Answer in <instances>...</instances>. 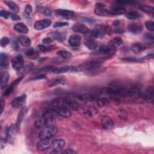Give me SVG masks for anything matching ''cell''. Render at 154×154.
Here are the masks:
<instances>
[{"instance_id": "57", "label": "cell", "mask_w": 154, "mask_h": 154, "mask_svg": "<svg viewBox=\"0 0 154 154\" xmlns=\"http://www.w3.org/2000/svg\"><path fill=\"white\" fill-rule=\"evenodd\" d=\"M46 78L45 75H38L35 78H33V79H32V80H42V79H45Z\"/></svg>"}, {"instance_id": "19", "label": "cell", "mask_w": 154, "mask_h": 154, "mask_svg": "<svg viewBox=\"0 0 154 154\" xmlns=\"http://www.w3.org/2000/svg\"><path fill=\"white\" fill-rule=\"evenodd\" d=\"M72 30L75 33H81L83 34H88L89 32V28L87 27L85 25L82 24H77L73 26Z\"/></svg>"}, {"instance_id": "40", "label": "cell", "mask_w": 154, "mask_h": 154, "mask_svg": "<svg viewBox=\"0 0 154 154\" xmlns=\"http://www.w3.org/2000/svg\"><path fill=\"white\" fill-rule=\"evenodd\" d=\"M113 51L111 48L107 45H102L99 46V51L103 54H108L111 52V51Z\"/></svg>"}, {"instance_id": "61", "label": "cell", "mask_w": 154, "mask_h": 154, "mask_svg": "<svg viewBox=\"0 0 154 154\" xmlns=\"http://www.w3.org/2000/svg\"><path fill=\"white\" fill-rule=\"evenodd\" d=\"M85 22H94L95 21L93 19H91V18H84V20Z\"/></svg>"}, {"instance_id": "3", "label": "cell", "mask_w": 154, "mask_h": 154, "mask_svg": "<svg viewBox=\"0 0 154 154\" xmlns=\"http://www.w3.org/2000/svg\"><path fill=\"white\" fill-rule=\"evenodd\" d=\"M101 64L99 62L96 60H92L80 65L78 67V68L79 71H83L86 72L98 68V67H101Z\"/></svg>"}, {"instance_id": "15", "label": "cell", "mask_w": 154, "mask_h": 154, "mask_svg": "<svg viewBox=\"0 0 154 154\" xmlns=\"http://www.w3.org/2000/svg\"><path fill=\"white\" fill-rule=\"evenodd\" d=\"M55 13L58 16L66 19H72L74 16V12L66 9H57L55 11Z\"/></svg>"}, {"instance_id": "18", "label": "cell", "mask_w": 154, "mask_h": 154, "mask_svg": "<svg viewBox=\"0 0 154 154\" xmlns=\"http://www.w3.org/2000/svg\"><path fill=\"white\" fill-rule=\"evenodd\" d=\"M68 42L72 47H78L81 45V37L78 34H72L69 37Z\"/></svg>"}, {"instance_id": "50", "label": "cell", "mask_w": 154, "mask_h": 154, "mask_svg": "<svg viewBox=\"0 0 154 154\" xmlns=\"http://www.w3.org/2000/svg\"><path fill=\"white\" fill-rule=\"evenodd\" d=\"M25 13L27 15H30L31 13L33 12V7H32V6L30 4H27L25 6Z\"/></svg>"}, {"instance_id": "34", "label": "cell", "mask_w": 154, "mask_h": 154, "mask_svg": "<svg viewBox=\"0 0 154 154\" xmlns=\"http://www.w3.org/2000/svg\"><path fill=\"white\" fill-rule=\"evenodd\" d=\"M4 3L15 13H18L19 12V8L15 2L11 1H4Z\"/></svg>"}, {"instance_id": "21", "label": "cell", "mask_w": 154, "mask_h": 154, "mask_svg": "<svg viewBox=\"0 0 154 154\" xmlns=\"http://www.w3.org/2000/svg\"><path fill=\"white\" fill-rule=\"evenodd\" d=\"M27 111H28V108L26 106H23L21 108L20 111H19L18 115V118H17V122L16 123V125H17V127H18V128H19V127L20 126L21 123H22L24 118H25V116L26 115Z\"/></svg>"}, {"instance_id": "11", "label": "cell", "mask_w": 154, "mask_h": 154, "mask_svg": "<svg viewBox=\"0 0 154 154\" xmlns=\"http://www.w3.org/2000/svg\"><path fill=\"white\" fill-rule=\"evenodd\" d=\"M154 96V90L153 87H149L146 90L142 91L140 94V97L145 101H152Z\"/></svg>"}, {"instance_id": "47", "label": "cell", "mask_w": 154, "mask_h": 154, "mask_svg": "<svg viewBox=\"0 0 154 154\" xmlns=\"http://www.w3.org/2000/svg\"><path fill=\"white\" fill-rule=\"evenodd\" d=\"M69 24L67 22H56L54 24L53 27L54 28H60V27H66V26H68Z\"/></svg>"}, {"instance_id": "25", "label": "cell", "mask_w": 154, "mask_h": 154, "mask_svg": "<svg viewBox=\"0 0 154 154\" xmlns=\"http://www.w3.org/2000/svg\"><path fill=\"white\" fill-rule=\"evenodd\" d=\"M78 101L82 102H89L94 100V96L90 93H85L77 96Z\"/></svg>"}, {"instance_id": "46", "label": "cell", "mask_w": 154, "mask_h": 154, "mask_svg": "<svg viewBox=\"0 0 154 154\" xmlns=\"http://www.w3.org/2000/svg\"><path fill=\"white\" fill-rule=\"evenodd\" d=\"M145 26L148 30L153 32L154 31V22L152 21H148L145 23Z\"/></svg>"}, {"instance_id": "51", "label": "cell", "mask_w": 154, "mask_h": 154, "mask_svg": "<svg viewBox=\"0 0 154 154\" xmlns=\"http://www.w3.org/2000/svg\"><path fill=\"white\" fill-rule=\"evenodd\" d=\"M10 13H9L5 10H1V12H0V15H1V17L5 19H8V17L10 16Z\"/></svg>"}, {"instance_id": "63", "label": "cell", "mask_w": 154, "mask_h": 154, "mask_svg": "<svg viewBox=\"0 0 154 154\" xmlns=\"http://www.w3.org/2000/svg\"><path fill=\"white\" fill-rule=\"evenodd\" d=\"M120 24V21H114V22H113V25H114V26H118V25H119Z\"/></svg>"}, {"instance_id": "16", "label": "cell", "mask_w": 154, "mask_h": 154, "mask_svg": "<svg viewBox=\"0 0 154 154\" xmlns=\"http://www.w3.org/2000/svg\"><path fill=\"white\" fill-rule=\"evenodd\" d=\"M58 116H59V113H58L57 111L55 108L49 109L46 111H45L42 115L43 118L50 120H54V119Z\"/></svg>"}, {"instance_id": "12", "label": "cell", "mask_w": 154, "mask_h": 154, "mask_svg": "<svg viewBox=\"0 0 154 154\" xmlns=\"http://www.w3.org/2000/svg\"><path fill=\"white\" fill-rule=\"evenodd\" d=\"M54 120H50L45 119L42 116L38 119L37 120H36L34 123V126L36 128L39 129V128H43L45 127L48 126V125H53L52 123H53Z\"/></svg>"}, {"instance_id": "24", "label": "cell", "mask_w": 154, "mask_h": 154, "mask_svg": "<svg viewBox=\"0 0 154 154\" xmlns=\"http://www.w3.org/2000/svg\"><path fill=\"white\" fill-rule=\"evenodd\" d=\"M147 48V46L141 43H135L131 46V50L134 53H139L144 51Z\"/></svg>"}, {"instance_id": "10", "label": "cell", "mask_w": 154, "mask_h": 154, "mask_svg": "<svg viewBox=\"0 0 154 154\" xmlns=\"http://www.w3.org/2000/svg\"><path fill=\"white\" fill-rule=\"evenodd\" d=\"M27 98V95L25 94H22L20 96L15 98L12 101V107L16 108H21L24 106V102Z\"/></svg>"}, {"instance_id": "6", "label": "cell", "mask_w": 154, "mask_h": 154, "mask_svg": "<svg viewBox=\"0 0 154 154\" xmlns=\"http://www.w3.org/2000/svg\"><path fill=\"white\" fill-rule=\"evenodd\" d=\"M78 71H79L78 67L67 66L62 67H60V68H59V69L53 68L52 72L54 74H65V73L76 72Z\"/></svg>"}, {"instance_id": "38", "label": "cell", "mask_w": 154, "mask_h": 154, "mask_svg": "<svg viewBox=\"0 0 154 154\" xmlns=\"http://www.w3.org/2000/svg\"><path fill=\"white\" fill-rule=\"evenodd\" d=\"M38 11L46 16H50L52 15L51 10L48 7H39Z\"/></svg>"}, {"instance_id": "45", "label": "cell", "mask_w": 154, "mask_h": 154, "mask_svg": "<svg viewBox=\"0 0 154 154\" xmlns=\"http://www.w3.org/2000/svg\"><path fill=\"white\" fill-rule=\"evenodd\" d=\"M122 60L125 62H141V60L138 59L136 57H123L121 59Z\"/></svg>"}, {"instance_id": "39", "label": "cell", "mask_w": 154, "mask_h": 154, "mask_svg": "<svg viewBox=\"0 0 154 154\" xmlns=\"http://www.w3.org/2000/svg\"><path fill=\"white\" fill-rule=\"evenodd\" d=\"M57 54L58 55H59L63 59H68L69 58L72 57V54L70 52L67 51L65 50H59L57 52Z\"/></svg>"}, {"instance_id": "17", "label": "cell", "mask_w": 154, "mask_h": 154, "mask_svg": "<svg viewBox=\"0 0 154 154\" xmlns=\"http://www.w3.org/2000/svg\"><path fill=\"white\" fill-rule=\"evenodd\" d=\"M23 77L21 76V77H19L18 79H16L15 81H14L12 84L10 85L8 88H6V90L4 91L3 94L4 96H7L9 94H10L11 93H12L13 92V91L15 90L16 86L18 85V84L21 82V81L22 80Z\"/></svg>"}, {"instance_id": "31", "label": "cell", "mask_w": 154, "mask_h": 154, "mask_svg": "<svg viewBox=\"0 0 154 154\" xmlns=\"http://www.w3.org/2000/svg\"><path fill=\"white\" fill-rule=\"evenodd\" d=\"M55 108L57 111L58 113H59V116H61L64 118H69L71 117V113L70 110L61 108Z\"/></svg>"}, {"instance_id": "28", "label": "cell", "mask_w": 154, "mask_h": 154, "mask_svg": "<svg viewBox=\"0 0 154 154\" xmlns=\"http://www.w3.org/2000/svg\"><path fill=\"white\" fill-rule=\"evenodd\" d=\"M8 80H9L8 73L7 72H3L1 75V84H0L1 90H3L6 88Z\"/></svg>"}, {"instance_id": "13", "label": "cell", "mask_w": 154, "mask_h": 154, "mask_svg": "<svg viewBox=\"0 0 154 154\" xmlns=\"http://www.w3.org/2000/svg\"><path fill=\"white\" fill-rule=\"evenodd\" d=\"M101 123L102 127L105 130H110L114 126V122L113 119L108 116L104 115L101 118Z\"/></svg>"}, {"instance_id": "56", "label": "cell", "mask_w": 154, "mask_h": 154, "mask_svg": "<svg viewBox=\"0 0 154 154\" xmlns=\"http://www.w3.org/2000/svg\"><path fill=\"white\" fill-rule=\"evenodd\" d=\"M144 38H145V39H148V40H153V34H149V33H146L145 35L144 36Z\"/></svg>"}, {"instance_id": "49", "label": "cell", "mask_w": 154, "mask_h": 154, "mask_svg": "<svg viewBox=\"0 0 154 154\" xmlns=\"http://www.w3.org/2000/svg\"><path fill=\"white\" fill-rule=\"evenodd\" d=\"M9 42H10L9 38L7 37H4L1 40V46L2 47H5L9 43Z\"/></svg>"}, {"instance_id": "55", "label": "cell", "mask_w": 154, "mask_h": 154, "mask_svg": "<svg viewBox=\"0 0 154 154\" xmlns=\"http://www.w3.org/2000/svg\"><path fill=\"white\" fill-rule=\"evenodd\" d=\"M37 51H40V52H43V51H47L46 46L43 45H39L37 46Z\"/></svg>"}, {"instance_id": "54", "label": "cell", "mask_w": 154, "mask_h": 154, "mask_svg": "<svg viewBox=\"0 0 154 154\" xmlns=\"http://www.w3.org/2000/svg\"><path fill=\"white\" fill-rule=\"evenodd\" d=\"M19 42H16V41H15L13 42L12 48L14 50L18 51V50H19V49H20V46H19Z\"/></svg>"}, {"instance_id": "36", "label": "cell", "mask_w": 154, "mask_h": 154, "mask_svg": "<svg viewBox=\"0 0 154 154\" xmlns=\"http://www.w3.org/2000/svg\"><path fill=\"white\" fill-rule=\"evenodd\" d=\"M96 103H97L98 105L99 106V107H106V106H108L110 104V101L107 98L102 97L97 99V100H96Z\"/></svg>"}, {"instance_id": "29", "label": "cell", "mask_w": 154, "mask_h": 154, "mask_svg": "<svg viewBox=\"0 0 154 154\" xmlns=\"http://www.w3.org/2000/svg\"><path fill=\"white\" fill-rule=\"evenodd\" d=\"M50 36L54 40L55 39L59 42L64 41L66 38V36L64 33L58 32H54L50 33Z\"/></svg>"}, {"instance_id": "5", "label": "cell", "mask_w": 154, "mask_h": 154, "mask_svg": "<svg viewBox=\"0 0 154 154\" xmlns=\"http://www.w3.org/2000/svg\"><path fill=\"white\" fill-rule=\"evenodd\" d=\"M18 130V127H17V125L16 124L12 125L8 129H7L6 131V137H5L6 141H8L10 143H12L15 139Z\"/></svg>"}, {"instance_id": "9", "label": "cell", "mask_w": 154, "mask_h": 154, "mask_svg": "<svg viewBox=\"0 0 154 154\" xmlns=\"http://www.w3.org/2000/svg\"><path fill=\"white\" fill-rule=\"evenodd\" d=\"M52 141L51 139L41 140L37 144V149L41 151L47 150L51 147Z\"/></svg>"}, {"instance_id": "27", "label": "cell", "mask_w": 154, "mask_h": 154, "mask_svg": "<svg viewBox=\"0 0 154 154\" xmlns=\"http://www.w3.org/2000/svg\"><path fill=\"white\" fill-rule=\"evenodd\" d=\"M85 45L90 50H94L98 48V45L97 42L92 38H89L85 41Z\"/></svg>"}, {"instance_id": "59", "label": "cell", "mask_w": 154, "mask_h": 154, "mask_svg": "<svg viewBox=\"0 0 154 154\" xmlns=\"http://www.w3.org/2000/svg\"><path fill=\"white\" fill-rule=\"evenodd\" d=\"M96 7L97 8H105V5L101 3H97L96 4Z\"/></svg>"}, {"instance_id": "35", "label": "cell", "mask_w": 154, "mask_h": 154, "mask_svg": "<svg viewBox=\"0 0 154 154\" xmlns=\"http://www.w3.org/2000/svg\"><path fill=\"white\" fill-rule=\"evenodd\" d=\"M8 57L4 53H1L0 55V65L3 68H5L8 66Z\"/></svg>"}, {"instance_id": "2", "label": "cell", "mask_w": 154, "mask_h": 154, "mask_svg": "<svg viewBox=\"0 0 154 154\" xmlns=\"http://www.w3.org/2000/svg\"><path fill=\"white\" fill-rule=\"evenodd\" d=\"M58 132V129L54 125H48L43 128L38 134V138L40 140L52 139Z\"/></svg>"}, {"instance_id": "42", "label": "cell", "mask_w": 154, "mask_h": 154, "mask_svg": "<svg viewBox=\"0 0 154 154\" xmlns=\"http://www.w3.org/2000/svg\"><path fill=\"white\" fill-rule=\"evenodd\" d=\"M98 113V110L97 109H96L94 107H90L89 109L87 110L84 114L86 116H89V117H92L93 116L96 115Z\"/></svg>"}, {"instance_id": "23", "label": "cell", "mask_w": 154, "mask_h": 154, "mask_svg": "<svg viewBox=\"0 0 154 154\" xmlns=\"http://www.w3.org/2000/svg\"><path fill=\"white\" fill-rule=\"evenodd\" d=\"M109 10L110 15H122L126 12V9L125 8L120 6L118 7H113L111 8Z\"/></svg>"}, {"instance_id": "33", "label": "cell", "mask_w": 154, "mask_h": 154, "mask_svg": "<svg viewBox=\"0 0 154 154\" xmlns=\"http://www.w3.org/2000/svg\"><path fill=\"white\" fill-rule=\"evenodd\" d=\"M139 8L144 13L149 15H153L154 13V8L152 6H146V5H141L139 6Z\"/></svg>"}, {"instance_id": "4", "label": "cell", "mask_w": 154, "mask_h": 154, "mask_svg": "<svg viewBox=\"0 0 154 154\" xmlns=\"http://www.w3.org/2000/svg\"><path fill=\"white\" fill-rule=\"evenodd\" d=\"M109 33V28L107 26H100L95 28L91 32V36L93 38H102L105 34Z\"/></svg>"}, {"instance_id": "20", "label": "cell", "mask_w": 154, "mask_h": 154, "mask_svg": "<svg viewBox=\"0 0 154 154\" xmlns=\"http://www.w3.org/2000/svg\"><path fill=\"white\" fill-rule=\"evenodd\" d=\"M128 29L130 33L134 34H138L141 33L143 27L140 24H131L128 25Z\"/></svg>"}, {"instance_id": "32", "label": "cell", "mask_w": 154, "mask_h": 154, "mask_svg": "<svg viewBox=\"0 0 154 154\" xmlns=\"http://www.w3.org/2000/svg\"><path fill=\"white\" fill-rule=\"evenodd\" d=\"M94 13L98 16H110L109 10L105 8H97L96 7L94 9Z\"/></svg>"}, {"instance_id": "37", "label": "cell", "mask_w": 154, "mask_h": 154, "mask_svg": "<svg viewBox=\"0 0 154 154\" xmlns=\"http://www.w3.org/2000/svg\"><path fill=\"white\" fill-rule=\"evenodd\" d=\"M33 66L34 65L33 63H30L25 66H23L20 70L18 71V74L21 75V74H25L26 73H28L32 69Z\"/></svg>"}, {"instance_id": "53", "label": "cell", "mask_w": 154, "mask_h": 154, "mask_svg": "<svg viewBox=\"0 0 154 154\" xmlns=\"http://www.w3.org/2000/svg\"><path fill=\"white\" fill-rule=\"evenodd\" d=\"M53 41H54L53 38L51 37H46V38H43V41H42V42L43 43L48 44V43H50L52 42Z\"/></svg>"}, {"instance_id": "43", "label": "cell", "mask_w": 154, "mask_h": 154, "mask_svg": "<svg viewBox=\"0 0 154 154\" xmlns=\"http://www.w3.org/2000/svg\"><path fill=\"white\" fill-rule=\"evenodd\" d=\"M65 80L63 78H59V79H55V80H53L51 81H50L48 84V85L50 87H52L54 85H59V84H64L65 83Z\"/></svg>"}, {"instance_id": "1", "label": "cell", "mask_w": 154, "mask_h": 154, "mask_svg": "<svg viewBox=\"0 0 154 154\" xmlns=\"http://www.w3.org/2000/svg\"><path fill=\"white\" fill-rule=\"evenodd\" d=\"M51 105L54 108H61L69 110H78L80 107L78 102L63 97L55 98L51 101Z\"/></svg>"}, {"instance_id": "41", "label": "cell", "mask_w": 154, "mask_h": 154, "mask_svg": "<svg viewBox=\"0 0 154 154\" xmlns=\"http://www.w3.org/2000/svg\"><path fill=\"white\" fill-rule=\"evenodd\" d=\"M118 116L119 117L123 120H127L128 117V114L127 111L125 110V109L121 108L118 110Z\"/></svg>"}, {"instance_id": "7", "label": "cell", "mask_w": 154, "mask_h": 154, "mask_svg": "<svg viewBox=\"0 0 154 154\" xmlns=\"http://www.w3.org/2000/svg\"><path fill=\"white\" fill-rule=\"evenodd\" d=\"M12 65L13 69L17 72L24 66V59L22 55L19 54L15 56L12 60Z\"/></svg>"}, {"instance_id": "14", "label": "cell", "mask_w": 154, "mask_h": 154, "mask_svg": "<svg viewBox=\"0 0 154 154\" xmlns=\"http://www.w3.org/2000/svg\"><path fill=\"white\" fill-rule=\"evenodd\" d=\"M51 24V21L50 19H43V20L38 21L34 24V28L37 30H42L50 27Z\"/></svg>"}, {"instance_id": "30", "label": "cell", "mask_w": 154, "mask_h": 154, "mask_svg": "<svg viewBox=\"0 0 154 154\" xmlns=\"http://www.w3.org/2000/svg\"><path fill=\"white\" fill-rule=\"evenodd\" d=\"M18 42L22 46H24V47L30 46L32 43V41L30 40V38L25 36H22L19 37Z\"/></svg>"}, {"instance_id": "26", "label": "cell", "mask_w": 154, "mask_h": 154, "mask_svg": "<svg viewBox=\"0 0 154 154\" xmlns=\"http://www.w3.org/2000/svg\"><path fill=\"white\" fill-rule=\"evenodd\" d=\"M13 28L16 32L19 33L27 34L28 33V27L23 23H18L15 24Z\"/></svg>"}, {"instance_id": "48", "label": "cell", "mask_w": 154, "mask_h": 154, "mask_svg": "<svg viewBox=\"0 0 154 154\" xmlns=\"http://www.w3.org/2000/svg\"><path fill=\"white\" fill-rule=\"evenodd\" d=\"M36 52L32 48H29L25 51V55L28 57H32L35 55Z\"/></svg>"}, {"instance_id": "8", "label": "cell", "mask_w": 154, "mask_h": 154, "mask_svg": "<svg viewBox=\"0 0 154 154\" xmlns=\"http://www.w3.org/2000/svg\"><path fill=\"white\" fill-rule=\"evenodd\" d=\"M64 145H65V141L62 139H55L53 140L51 146L52 148V151L51 153H59V151L64 146Z\"/></svg>"}, {"instance_id": "62", "label": "cell", "mask_w": 154, "mask_h": 154, "mask_svg": "<svg viewBox=\"0 0 154 154\" xmlns=\"http://www.w3.org/2000/svg\"><path fill=\"white\" fill-rule=\"evenodd\" d=\"M4 99L2 98H1V114H2V113H3V108H4Z\"/></svg>"}, {"instance_id": "52", "label": "cell", "mask_w": 154, "mask_h": 154, "mask_svg": "<svg viewBox=\"0 0 154 154\" xmlns=\"http://www.w3.org/2000/svg\"><path fill=\"white\" fill-rule=\"evenodd\" d=\"M10 16L11 19H12L13 21H19V20H21V17L18 16V15L15 14V13H10Z\"/></svg>"}, {"instance_id": "58", "label": "cell", "mask_w": 154, "mask_h": 154, "mask_svg": "<svg viewBox=\"0 0 154 154\" xmlns=\"http://www.w3.org/2000/svg\"><path fill=\"white\" fill-rule=\"evenodd\" d=\"M63 153H66V154H72V153H74L75 151L72 149H67L65 150H64L63 152H62Z\"/></svg>"}, {"instance_id": "22", "label": "cell", "mask_w": 154, "mask_h": 154, "mask_svg": "<svg viewBox=\"0 0 154 154\" xmlns=\"http://www.w3.org/2000/svg\"><path fill=\"white\" fill-rule=\"evenodd\" d=\"M122 39L120 37H116L113 38L109 42H108V46L111 48L113 51L116 50L117 48H118L120 45L122 44Z\"/></svg>"}, {"instance_id": "44", "label": "cell", "mask_w": 154, "mask_h": 154, "mask_svg": "<svg viewBox=\"0 0 154 154\" xmlns=\"http://www.w3.org/2000/svg\"><path fill=\"white\" fill-rule=\"evenodd\" d=\"M127 18L130 20H136L139 18V15L137 12H130L127 14Z\"/></svg>"}, {"instance_id": "60", "label": "cell", "mask_w": 154, "mask_h": 154, "mask_svg": "<svg viewBox=\"0 0 154 154\" xmlns=\"http://www.w3.org/2000/svg\"><path fill=\"white\" fill-rule=\"evenodd\" d=\"M114 32L117 33H119V34H122L124 32V31L122 28H116V29H115Z\"/></svg>"}]
</instances>
